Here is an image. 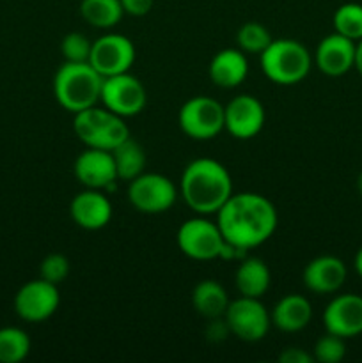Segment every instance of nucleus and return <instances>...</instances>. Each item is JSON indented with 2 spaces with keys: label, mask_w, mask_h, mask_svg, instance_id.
I'll list each match as a JSON object with an SVG mask.
<instances>
[{
  "label": "nucleus",
  "mask_w": 362,
  "mask_h": 363,
  "mask_svg": "<svg viewBox=\"0 0 362 363\" xmlns=\"http://www.w3.org/2000/svg\"><path fill=\"white\" fill-rule=\"evenodd\" d=\"M216 225L226 243L248 250L268 241L275 233L277 209L259 194H233L216 213Z\"/></svg>",
  "instance_id": "obj_1"
},
{
  "label": "nucleus",
  "mask_w": 362,
  "mask_h": 363,
  "mask_svg": "<svg viewBox=\"0 0 362 363\" xmlns=\"http://www.w3.org/2000/svg\"><path fill=\"white\" fill-rule=\"evenodd\" d=\"M181 195L192 211L199 215H216L233 195V181L220 162L197 158L181 174Z\"/></svg>",
  "instance_id": "obj_2"
},
{
  "label": "nucleus",
  "mask_w": 362,
  "mask_h": 363,
  "mask_svg": "<svg viewBox=\"0 0 362 363\" xmlns=\"http://www.w3.org/2000/svg\"><path fill=\"white\" fill-rule=\"evenodd\" d=\"M103 77L89 62H64L53 77V94L67 112L94 106L102 96Z\"/></svg>",
  "instance_id": "obj_3"
},
{
  "label": "nucleus",
  "mask_w": 362,
  "mask_h": 363,
  "mask_svg": "<svg viewBox=\"0 0 362 363\" xmlns=\"http://www.w3.org/2000/svg\"><path fill=\"white\" fill-rule=\"evenodd\" d=\"M263 73L279 85H295L304 80L312 66L309 50L295 39H277L259 55Z\"/></svg>",
  "instance_id": "obj_4"
},
{
  "label": "nucleus",
  "mask_w": 362,
  "mask_h": 363,
  "mask_svg": "<svg viewBox=\"0 0 362 363\" xmlns=\"http://www.w3.org/2000/svg\"><path fill=\"white\" fill-rule=\"evenodd\" d=\"M177 197L172 181L163 174H144L130 181L128 201L137 211L146 215H160L169 211Z\"/></svg>",
  "instance_id": "obj_5"
},
{
  "label": "nucleus",
  "mask_w": 362,
  "mask_h": 363,
  "mask_svg": "<svg viewBox=\"0 0 362 363\" xmlns=\"http://www.w3.org/2000/svg\"><path fill=\"white\" fill-rule=\"evenodd\" d=\"M229 333L236 335L243 342H259L266 337L272 318L259 298L241 296L240 300L229 301L226 314H224Z\"/></svg>",
  "instance_id": "obj_6"
},
{
  "label": "nucleus",
  "mask_w": 362,
  "mask_h": 363,
  "mask_svg": "<svg viewBox=\"0 0 362 363\" xmlns=\"http://www.w3.org/2000/svg\"><path fill=\"white\" fill-rule=\"evenodd\" d=\"M180 128L194 140H209L224 130V106L208 96H195L180 108Z\"/></svg>",
  "instance_id": "obj_7"
},
{
  "label": "nucleus",
  "mask_w": 362,
  "mask_h": 363,
  "mask_svg": "<svg viewBox=\"0 0 362 363\" xmlns=\"http://www.w3.org/2000/svg\"><path fill=\"white\" fill-rule=\"evenodd\" d=\"M177 247L187 257L194 261H213L224 250L222 233L219 225L206 218H190L177 229Z\"/></svg>",
  "instance_id": "obj_8"
},
{
  "label": "nucleus",
  "mask_w": 362,
  "mask_h": 363,
  "mask_svg": "<svg viewBox=\"0 0 362 363\" xmlns=\"http://www.w3.org/2000/svg\"><path fill=\"white\" fill-rule=\"evenodd\" d=\"M99 101L105 105L109 112L116 113V116L131 117L142 112L146 101H148V96H146V89L141 80L128 71V73L103 78Z\"/></svg>",
  "instance_id": "obj_9"
},
{
  "label": "nucleus",
  "mask_w": 362,
  "mask_h": 363,
  "mask_svg": "<svg viewBox=\"0 0 362 363\" xmlns=\"http://www.w3.org/2000/svg\"><path fill=\"white\" fill-rule=\"evenodd\" d=\"M60 296L55 284L45 279L31 280L18 289L14 296V311L23 321L43 323L59 308Z\"/></svg>",
  "instance_id": "obj_10"
},
{
  "label": "nucleus",
  "mask_w": 362,
  "mask_h": 363,
  "mask_svg": "<svg viewBox=\"0 0 362 363\" xmlns=\"http://www.w3.org/2000/svg\"><path fill=\"white\" fill-rule=\"evenodd\" d=\"M135 62V46L126 35L105 34L92 43L89 64L103 78L128 73Z\"/></svg>",
  "instance_id": "obj_11"
},
{
  "label": "nucleus",
  "mask_w": 362,
  "mask_h": 363,
  "mask_svg": "<svg viewBox=\"0 0 362 363\" xmlns=\"http://www.w3.org/2000/svg\"><path fill=\"white\" fill-rule=\"evenodd\" d=\"M265 126V108L251 94H238L224 106V130L238 140L256 137Z\"/></svg>",
  "instance_id": "obj_12"
},
{
  "label": "nucleus",
  "mask_w": 362,
  "mask_h": 363,
  "mask_svg": "<svg viewBox=\"0 0 362 363\" xmlns=\"http://www.w3.org/2000/svg\"><path fill=\"white\" fill-rule=\"evenodd\" d=\"M73 170L78 183L92 190L110 188L119 179L112 152L105 149L89 147L75 160Z\"/></svg>",
  "instance_id": "obj_13"
},
{
  "label": "nucleus",
  "mask_w": 362,
  "mask_h": 363,
  "mask_svg": "<svg viewBox=\"0 0 362 363\" xmlns=\"http://www.w3.org/2000/svg\"><path fill=\"white\" fill-rule=\"evenodd\" d=\"M323 325L329 333L351 339L362 333V296L339 294L327 305Z\"/></svg>",
  "instance_id": "obj_14"
},
{
  "label": "nucleus",
  "mask_w": 362,
  "mask_h": 363,
  "mask_svg": "<svg viewBox=\"0 0 362 363\" xmlns=\"http://www.w3.org/2000/svg\"><path fill=\"white\" fill-rule=\"evenodd\" d=\"M355 41L334 32L319 41L314 55L316 66L329 77H341L355 67Z\"/></svg>",
  "instance_id": "obj_15"
},
{
  "label": "nucleus",
  "mask_w": 362,
  "mask_h": 363,
  "mask_svg": "<svg viewBox=\"0 0 362 363\" xmlns=\"http://www.w3.org/2000/svg\"><path fill=\"white\" fill-rule=\"evenodd\" d=\"M70 215L85 230L103 229L112 218V204L99 190L87 188L71 201Z\"/></svg>",
  "instance_id": "obj_16"
},
{
  "label": "nucleus",
  "mask_w": 362,
  "mask_h": 363,
  "mask_svg": "<svg viewBox=\"0 0 362 363\" xmlns=\"http://www.w3.org/2000/svg\"><path fill=\"white\" fill-rule=\"evenodd\" d=\"M302 280L304 286L316 294L336 293L346 280V266L334 255H322L307 262Z\"/></svg>",
  "instance_id": "obj_17"
},
{
  "label": "nucleus",
  "mask_w": 362,
  "mask_h": 363,
  "mask_svg": "<svg viewBox=\"0 0 362 363\" xmlns=\"http://www.w3.org/2000/svg\"><path fill=\"white\" fill-rule=\"evenodd\" d=\"M209 78L215 85L224 89H234L247 78L248 62L245 52L236 48H226L215 53L208 67Z\"/></svg>",
  "instance_id": "obj_18"
},
{
  "label": "nucleus",
  "mask_w": 362,
  "mask_h": 363,
  "mask_svg": "<svg viewBox=\"0 0 362 363\" xmlns=\"http://www.w3.org/2000/svg\"><path fill=\"white\" fill-rule=\"evenodd\" d=\"M270 318L272 325L280 332L295 333L304 330L311 323L312 307L307 298L302 294H287L277 301Z\"/></svg>",
  "instance_id": "obj_19"
},
{
  "label": "nucleus",
  "mask_w": 362,
  "mask_h": 363,
  "mask_svg": "<svg viewBox=\"0 0 362 363\" xmlns=\"http://www.w3.org/2000/svg\"><path fill=\"white\" fill-rule=\"evenodd\" d=\"M270 269L259 257H247L240 262L234 275V284L241 296L261 298L270 287Z\"/></svg>",
  "instance_id": "obj_20"
},
{
  "label": "nucleus",
  "mask_w": 362,
  "mask_h": 363,
  "mask_svg": "<svg viewBox=\"0 0 362 363\" xmlns=\"http://www.w3.org/2000/svg\"><path fill=\"white\" fill-rule=\"evenodd\" d=\"M192 305L206 319H219L229 307L226 289L215 280H202L192 291Z\"/></svg>",
  "instance_id": "obj_21"
},
{
  "label": "nucleus",
  "mask_w": 362,
  "mask_h": 363,
  "mask_svg": "<svg viewBox=\"0 0 362 363\" xmlns=\"http://www.w3.org/2000/svg\"><path fill=\"white\" fill-rule=\"evenodd\" d=\"M112 152L114 162H116L117 177L119 179L131 181L144 172L146 167V152L138 142L126 138L121 145H117Z\"/></svg>",
  "instance_id": "obj_22"
},
{
  "label": "nucleus",
  "mask_w": 362,
  "mask_h": 363,
  "mask_svg": "<svg viewBox=\"0 0 362 363\" xmlns=\"http://www.w3.org/2000/svg\"><path fill=\"white\" fill-rule=\"evenodd\" d=\"M80 14L92 27L110 28L119 23L124 11L119 0H82Z\"/></svg>",
  "instance_id": "obj_23"
},
{
  "label": "nucleus",
  "mask_w": 362,
  "mask_h": 363,
  "mask_svg": "<svg viewBox=\"0 0 362 363\" xmlns=\"http://www.w3.org/2000/svg\"><path fill=\"white\" fill-rule=\"evenodd\" d=\"M112 116V112H109L106 108H98L96 105L89 106V108L85 110H80V112L75 113V133L80 138V142H84L89 147V145L92 144V140L96 138V135L102 131V128L109 123Z\"/></svg>",
  "instance_id": "obj_24"
},
{
  "label": "nucleus",
  "mask_w": 362,
  "mask_h": 363,
  "mask_svg": "<svg viewBox=\"0 0 362 363\" xmlns=\"http://www.w3.org/2000/svg\"><path fill=\"white\" fill-rule=\"evenodd\" d=\"M31 353V339L21 328H0V363H20Z\"/></svg>",
  "instance_id": "obj_25"
},
{
  "label": "nucleus",
  "mask_w": 362,
  "mask_h": 363,
  "mask_svg": "<svg viewBox=\"0 0 362 363\" xmlns=\"http://www.w3.org/2000/svg\"><path fill=\"white\" fill-rule=\"evenodd\" d=\"M334 28L337 34L361 41L362 39V6L361 4H343L334 13Z\"/></svg>",
  "instance_id": "obj_26"
},
{
  "label": "nucleus",
  "mask_w": 362,
  "mask_h": 363,
  "mask_svg": "<svg viewBox=\"0 0 362 363\" xmlns=\"http://www.w3.org/2000/svg\"><path fill=\"white\" fill-rule=\"evenodd\" d=\"M272 41L273 39L268 28L265 25L258 23V21H247V23L241 25L236 34L238 46L245 53L261 55V52H265Z\"/></svg>",
  "instance_id": "obj_27"
},
{
  "label": "nucleus",
  "mask_w": 362,
  "mask_h": 363,
  "mask_svg": "<svg viewBox=\"0 0 362 363\" xmlns=\"http://www.w3.org/2000/svg\"><path fill=\"white\" fill-rule=\"evenodd\" d=\"M126 138H130V130H128L126 123L123 121V117L116 116L114 113L110 117L109 123L102 128L96 138L92 140V144L89 147H98V149H105V151H114L117 145L123 144Z\"/></svg>",
  "instance_id": "obj_28"
},
{
  "label": "nucleus",
  "mask_w": 362,
  "mask_h": 363,
  "mask_svg": "<svg viewBox=\"0 0 362 363\" xmlns=\"http://www.w3.org/2000/svg\"><path fill=\"white\" fill-rule=\"evenodd\" d=\"M344 353H346V346H344L343 337L329 332L316 340L314 350H312L314 362L319 363H339L344 358Z\"/></svg>",
  "instance_id": "obj_29"
},
{
  "label": "nucleus",
  "mask_w": 362,
  "mask_h": 363,
  "mask_svg": "<svg viewBox=\"0 0 362 363\" xmlns=\"http://www.w3.org/2000/svg\"><path fill=\"white\" fill-rule=\"evenodd\" d=\"M92 43L80 32H71L62 38L60 52L66 62H89Z\"/></svg>",
  "instance_id": "obj_30"
},
{
  "label": "nucleus",
  "mask_w": 362,
  "mask_h": 363,
  "mask_svg": "<svg viewBox=\"0 0 362 363\" xmlns=\"http://www.w3.org/2000/svg\"><path fill=\"white\" fill-rule=\"evenodd\" d=\"M39 273H41V279L57 286L70 275V261L62 254H50L43 259Z\"/></svg>",
  "instance_id": "obj_31"
},
{
  "label": "nucleus",
  "mask_w": 362,
  "mask_h": 363,
  "mask_svg": "<svg viewBox=\"0 0 362 363\" xmlns=\"http://www.w3.org/2000/svg\"><path fill=\"white\" fill-rule=\"evenodd\" d=\"M123 11L131 16H144L155 6V0H119Z\"/></svg>",
  "instance_id": "obj_32"
},
{
  "label": "nucleus",
  "mask_w": 362,
  "mask_h": 363,
  "mask_svg": "<svg viewBox=\"0 0 362 363\" xmlns=\"http://www.w3.org/2000/svg\"><path fill=\"white\" fill-rule=\"evenodd\" d=\"M279 362L283 363H312L314 357L309 354L307 351L302 350V347H287L283 353L279 354Z\"/></svg>",
  "instance_id": "obj_33"
},
{
  "label": "nucleus",
  "mask_w": 362,
  "mask_h": 363,
  "mask_svg": "<svg viewBox=\"0 0 362 363\" xmlns=\"http://www.w3.org/2000/svg\"><path fill=\"white\" fill-rule=\"evenodd\" d=\"M355 67H357L358 74L362 77V39L357 45V52H355Z\"/></svg>",
  "instance_id": "obj_34"
},
{
  "label": "nucleus",
  "mask_w": 362,
  "mask_h": 363,
  "mask_svg": "<svg viewBox=\"0 0 362 363\" xmlns=\"http://www.w3.org/2000/svg\"><path fill=\"white\" fill-rule=\"evenodd\" d=\"M355 269H357L358 275L362 277V248L357 252V255H355Z\"/></svg>",
  "instance_id": "obj_35"
},
{
  "label": "nucleus",
  "mask_w": 362,
  "mask_h": 363,
  "mask_svg": "<svg viewBox=\"0 0 362 363\" xmlns=\"http://www.w3.org/2000/svg\"><path fill=\"white\" fill-rule=\"evenodd\" d=\"M357 188H358V194L362 195V172H361V176H358V179H357Z\"/></svg>",
  "instance_id": "obj_36"
}]
</instances>
